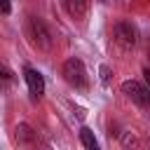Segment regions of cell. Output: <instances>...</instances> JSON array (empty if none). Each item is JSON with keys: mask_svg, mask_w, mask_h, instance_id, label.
<instances>
[{"mask_svg": "<svg viewBox=\"0 0 150 150\" xmlns=\"http://www.w3.org/2000/svg\"><path fill=\"white\" fill-rule=\"evenodd\" d=\"M26 35H28L30 45L38 47V49H49L52 47V35H49L47 26L38 16H28V21H26Z\"/></svg>", "mask_w": 150, "mask_h": 150, "instance_id": "obj_1", "label": "cell"}, {"mask_svg": "<svg viewBox=\"0 0 150 150\" xmlns=\"http://www.w3.org/2000/svg\"><path fill=\"white\" fill-rule=\"evenodd\" d=\"M63 77H66V82H68L70 87H75V89H84V87L89 84L84 63H82V59H77V56L66 59V63H63Z\"/></svg>", "mask_w": 150, "mask_h": 150, "instance_id": "obj_2", "label": "cell"}, {"mask_svg": "<svg viewBox=\"0 0 150 150\" xmlns=\"http://www.w3.org/2000/svg\"><path fill=\"white\" fill-rule=\"evenodd\" d=\"M122 94H124L129 101H134L136 105H141V108H150V91H148L141 82H136V80H127V82H122Z\"/></svg>", "mask_w": 150, "mask_h": 150, "instance_id": "obj_3", "label": "cell"}, {"mask_svg": "<svg viewBox=\"0 0 150 150\" xmlns=\"http://www.w3.org/2000/svg\"><path fill=\"white\" fill-rule=\"evenodd\" d=\"M115 40L120 47L129 49L138 42V28L131 23V21H117L115 23Z\"/></svg>", "mask_w": 150, "mask_h": 150, "instance_id": "obj_4", "label": "cell"}, {"mask_svg": "<svg viewBox=\"0 0 150 150\" xmlns=\"http://www.w3.org/2000/svg\"><path fill=\"white\" fill-rule=\"evenodd\" d=\"M23 77H26V84H28V91L33 94V96H42L45 94V77L40 75V70H35V68H26L23 70Z\"/></svg>", "mask_w": 150, "mask_h": 150, "instance_id": "obj_5", "label": "cell"}, {"mask_svg": "<svg viewBox=\"0 0 150 150\" xmlns=\"http://www.w3.org/2000/svg\"><path fill=\"white\" fill-rule=\"evenodd\" d=\"M14 141H16L21 148H35L38 134H35L28 124H16V127H14Z\"/></svg>", "mask_w": 150, "mask_h": 150, "instance_id": "obj_6", "label": "cell"}, {"mask_svg": "<svg viewBox=\"0 0 150 150\" xmlns=\"http://www.w3.org/2000/svg\"><path fill=\"white\" fill-rule=\"evenodd\" d=\"M80 141H82V145L87 150H101L98 148V141H96V136H94V131L89 127H82L80 129Z\"/></svg>", "mask_w": 150, "mask_h": 150, "instance_id": "obj_7", "label": "cell"}, {"mask_svg": "<svg viewBox=\"0 0 150 150\" xmlns=\"http://www.w3.org/2000/svg\"><path fill=\"white\" fill-rule=\"evenodd\" d=\"M63 7H66V12H68L73 19H80V16H84V12H87V2H80V0H75V2L66 0Z\"/></svg>", "mask_w": 150, "mask_h": 150, "instance_id": "obj_8", "label": "cell"}, {"mask_svg": "<svg viewBox=\"0 0 150 150\" xmlns=\"http://www.w3.org/2000/svg\"><path fill=\"white\" fill-rule=\"evenodd\" d=\"M12 82H14V73L5 63H0V87H9Z\"/></svg>", "mask_w": 150, "mask_h": 150, "instance_id": "obj_9", "label": "cell"}, {"mask_svg": "<svg viewBox=\"0 0 150 150\" xmlns=\"http://www.w3.org/2000/svg\"><path fill=\"white\" fill-rule=\"evenodd\" d=\"M120 141H122V145H124L127 150H134V148L138 145V141H136V136H134L131 131H122V134H120Z\"/></svg>", "mask_w": 150, "mask_h": 150, "instance_id": "obj_10", "label": "cell"}, {"mask_svg": "<svg viewBox=\"0 0 150 150\" xmlns=\"http://www.w3.org/2000/svg\"><path fill=\"white\" fill-rule=\"evenodd\" d=\"M12 12V5L9 2H0V14H9Z\"/></svg>", "mask_w": 150, "mask_h": 150, "instance_id": "obj_11", "label": "cell"}, {"mask_svg": "<svg viewBox=\"0 0 150 150\" xmlns=\"http://www.w3.org/2000/svg\"><path fill=\"white\" fill-rule=\"evenodd\" d=\"M143 75H145V89L150 91V68H145V70H143Z\"/></svg>", "mask_w": 150, "mask_h": 150, "instance_id": "obj_12", "label": "cell"}, {"mask_svg": "<svg viewBox=\"0 0 150 150\" xmlns=\"http://www.w3.org/2000/svg\"><path fill=\"white\" fill-rule=\"evenodd\" d=\"M101 73H103V82H108V68H105V66L101 68Z\"/></svg>", "mask_w": 150, "mask_h": 150, "instance_id": "obj_13", "label": "cell"}]
</instances>
